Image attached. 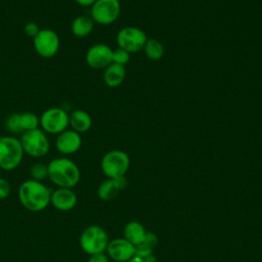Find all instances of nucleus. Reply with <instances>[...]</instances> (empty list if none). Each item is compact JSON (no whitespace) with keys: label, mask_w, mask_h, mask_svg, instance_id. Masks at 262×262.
Instances as JSON below:
<instances>
[{"label":"nucleus","mask_w":262,"mask_h":262,"mask_svg":"<svg viewBox=\"0 0 262 262\" xmlns=\"http://www.w3.org/2000/svg\"><path fill=\"white\" fill-rule=\"evenodd\" d=\"M51 191L41 181L29 179L18 188V199L24 208L31 212H40L50 205Z\"/></svg>","instance_id":"f257e3e1"},{"label":"nucleus","mask_w":262,"mask_h":262,"mask_svg":"<svg viewBox=\"0 0 262 262\" xmlns=\"http://www.w3.org/2000/svg\"><path fill=\"white\" fill-rule=\"evenodd\" d=\"M48 178L57 187L73 188L80 180V169L68 158H56L48 163Z\"/></svg>","instance_id":"f03ea898"},{"label":"nucleus","mask_w":262,"mask_h":262,"mask_svg":"<svg viewBox=\"0 0 262 262\" xmlns=\"http://www.w3.org/2000/svg\"><path fill=\"white\" fill-rule=\"evenodd\" d=\"M24 149L20 141L14 136L0 137V168L4 171L16 169L23 161Z\"/></svg>","instance_id":"7ed1b4c3"},{"label":"nucleus","mask_w":262,"mask_h":262,"mask_svg":"<svg viewBox=\"0 0 262 262\" xmlns=\"http://www.w3.org/2000/svg\"><path fill=\"white\" fill-rule=\"evenodd\" d=\"M79 244L81 249L89 256L103 253L108 244V236L102 227L98 225H90L82 231Z\"/></svg>","instance_id":"20e7f679"},{"label":"nucleus","mask_w":262,"mask_h":262,"mask_svg":"<svg viewBox=\"0 0 262 262\" xmlns=\"http://www.w3.org/2000/svg\"><path fill=\"white\" fill-rule=\"evenodd\" d=\"M19 141L24 152L33 158H42L46 156L50 148L49 139L41 128L21 133Z\"/></svg>","instance_id":"39448f33"},{"label":"nucleus","mask_w":262,"mask_h":262,"mask_svg":"<svg viewBox=\"0 0 262 262\" xmlns=\"http://www.w3.org/2000/svg\"><path fill=\"white\" fill-rule=\"evenodd\" d=\"M130 166L129 156L119 149L107 151L101 159L100 167L102 173L110 179L124 176Z\"/></svg>","instance_id":"423d86ee"},{"label":"nucleus","mask_w":262,"mask_h":262,"mask_svg":"<svg viewBox=\"0 0 262 262\" xmlns=\"http://www.w3.org/2000/svg\"><path fill=\"white\" fill-rule=\"evenodd\" d=\"M40 128L49 134H59L69 127V114L62 107H50L43 112Z\"/></svg>","instance_id":"0eeeda50"},{"label":"nucleus","mask_w":262,"mask_h":262,"mask_svg":"<svg viewBox=\"0 0 262 262\" xmlns=\"http://www.w3.org/2000/svg\"><path fill=\"white\" fill-rule=\"evenodd\" d=\"M90 8V16L93 21L102 26L115 23L121 12L119 0H96Z\"/></svg>","instance_id":"6e6552de"},{"label":"nucleus","mask_w":262,"mask_h":262,"mask_svg":"<svg viewBox=\"0 0 262 262\" xmlns=\"http://www.w3.org/2000/svg\"><path fill=\"white\" fill-rule=\"evenodd\" d=\"M116 40L120 48L125 49L129 53H134L143 49L147 41V37L139 28L125 27L118 32Z\"/></svg>","instance_id":"1a4fd4ad"},{"label":"nucleus","mask_w":262,"mask_h":262,"mask_svg":"<svg viewBox=\"0 0 262 262\" xmlns=\"http://www.w3.org/2000/svg\"><path fill=\"white\" fill-rule=\"evenodd\" d=\"M33 43L36 52L43 58L53 57L60 45L57 33L51 29H41L33 38Z\"/></svg>","instance_id":"9d476101"},{"label":"nucleus","mask_w":262,"mask_h":262,"mask_svg":"<svg viewBox=\"0 0 262 262\" xmlns=\"http://www.w3.org/2000/svg\"><path fill=\"white\" fill-rule=\"evenodd\" d=\"M85 60L92 69H105L113 62V49L103 43L94 44L87 50Z\"/></svg>","instance_id":"9b49d317"},{"label":"nucleus","mask_w":262,"mask_h":262,"mask_svg":"<svg viewBox=\"0 0 262 262\" xmlns=\"http://www.w3.org/2000/svg\"><path fill=\"white\" fill-rule=\"evenodd\" d=\"M82 146V137L80 133L67 129L61 133L57 134L55 139V147L56 149L64 156L73 155L77 152Z\"/></svg>","instance_id":"f8f14e48"},{"label":"nucleus","mask_w":262,"mask_h":262,"mask_svg":"<svg viewBox=\"0 0 262 262\" xmlns=\"http://www.w3.org/2000/svg\"><path fill=\"white\" fill-rule=\"evenodd\" d=\"M107 255L117 262H126L135 254V246L124 238H115L108 242L106 247Z\"/></svg>","instance_id":"ddd939ff"},{"label":"nucleus","mask_w":262,"mask_h":262,"mask_svg":"<svg viewBox=\"0 0 262 262\" xmlns=\"http://www.w3.org/2000/svg\"><path fill=\"white\" fill-rule=\"evenodd\" d=\"M77 194L72 188L58 187L51 191L50 204L58 211H70L77 205Z\"/></svg>","instance_id":"4468645a"},{"label":"nucleus","mask_w":262,"mask_h":262,"mask_svg":"<svg viewBox=\"0 0 262 262\" xmlns=\"http://www.w3.org/2000/svg\"><path fill=\"white\" fill-rule=\"evenodd\" d=\"M69 126L78 133L87 132L92 126L91 116L83 110H75L69 114Z\"/></svg>","instance_id":"2eb2a0df"},{"label":"nucleus","mask_w":262,"mask_h":262,"mask_svg":"<svg viewBox=\"0 0 262 262\" xmlns=\"http://www.w3.org/2000/svg\"><path fill=\"white\" fill-rule=\"evenodd\" d=\"M126 77V70L124 66L112 62L104 69L103 81L106 86L115 88L120 86Z\"/></svg>","instance_id":"dca6fc26"},{"label":"nucleus","mask_w":262,"mask_h":262,"mask_svg":"<svg viewBox=\"0 0 262 262\" xmlns=\"http://www.w3.org/2000/svg\"><path fill=\"white\" fill-rule=\"evenodd\" d=\"M94 28V21L91 16L79 15L74 18L71 25L72 33L80 38L88 36Z\"/></svg>","instance_id":"f3484780"},{"label":"nucleus","mask_w":262,"mask_h":262,"mask_svg":"<svg viewBox=\"0 0 262 262\" xmlns=\"http://www.w3.org/2000/svg\"><path fill=\"white\" fill-rule=\"evenodd\" d=\"M145 229L143 225L137 221H130L124 228V236L133 246L141 244L145 237Z\"/></svg>","instance_id":"a211bd4d"},{"label":"nucleus","mask_w":262,"mask_h":262,"mask_svg":"<svg viewBox=\"0 0 262 262\" xmlns=\"http://www.w3.org/2000/svg\"><path fill=\"white\" fill-rule=\"evenodd\" d=\"M120 187L114 179H107L100 183L97 189V195L103 201H111L117 196L120 191Z\"/></svg>","instance_id":"6ab92c4d"},{"label":"nucleus","mask_w":262,"mask_h":262,"mask_svg":"<svg viewBox=\"0 0 262 262\" xmlns=\"http://www.w3.org/2000/svg\"><path fill=\"white\" fill-rule=\"evenodd\" d=\"M143 50L146 57L150 60H159L164 55V46L157 39H147Z\"/></svg>","instance_id":"aec40b11"},{"label":"nucleus","mask_w":262,"mask_h":262,"mask_svg":"<svg viewBox=\"0 0 262 262\" xmlns=\"http://www.w3.org/2000/svg\"><path fill=\"white\" fill-rule=\"evenodd\" d=\"M19 121L23 129V133L26 131L34 130L40 128V120L39 117L32 112L19 113Z\"/></svg>","instance_id":"412c9836"},{"label":"nucleus","mask_w":262,"mask_h":262,"mask_svg":"<svg viewBox=\"0 0 262 262\" xmlns=\"http://www.w3.org/2000/svg\"><path fill=\"white\" fill-rule=\"evenodd\" d=\"M31 179L36 181H43L48 178V166L44 163H35L30 168Z\"/></svg>","instance_id":"4be33fe9"},{"label":"nucleus","mask_w":262,"mask_h":262,"mask_svg":"<svg viewBox=\"0 0 262 262\" xmlns=\"http://www.w3.org/2000/svg\"><path fill=\"white\" fill-rule=\"evenodd\" d=\"M6 130L12 134H21L23 129L19 121V113H13L9 115L5 120Z\"/></svg>","instance_id":"5701e85b"},{"label":"nucleus","mask_w":262,"mask_h":262,"mask_svg":"<svg viewBox=\"0 0 262 262\" xmlns=\"http://www.w3.org/2000/svg\"><path fill=\"white\" fill-rule=\"evenodd\" d=\"M130 60V53L125 49L118 47L117 49L113 50V62L117 64L124 66L127 64Z\"/></svg>","instance_id":"b1692460"},{"label":"nucleus","mask_w":262,"mask_h":262,"mask_svg":"<svg viewBox=\"0 0 262 262\" xmlns=\"http://www.w3.org/2000/svg\"><path fill=\"white\" fill-rule=\"evenodd\" d=\"M152 249L150 246H148L147 244L145 243H141L137 246H135V256H138V257H141V258H145L146 256L152 254Z\"/></svg>","instance_id":"393cba45"},{"label":"nucleus","mask_w":262,"mask_h":262,"mask_svg":"<svg viewBox=\"0 0 262 262\" xmlns=\"http://www.w3.org/2000/svg\"><path fill=\"white\" fill-rule=\"evenodd\" d=\"M10 192H11L10 183L5 178L0 177V200L7 199Z\"/></svg>","instance_id":"a878e982"},{"label":"nucleus","mask_w":262,"mask_h":262,"mask_svg":"<svg viewBox=\"0 0 262 262\" xmlns=\"http://www.w3.org/2000/svg\"><path fill=\"white\" fill-rule=\"evenodd\" d=\"M41 29L38 27V25L34 21H29L25 25L24 27V32L25 34L28 36V37H31V38H34L40 31Z\"/></svg>","instance_id":"bb28decb"},{"label":"nucleus","mask_w":262,"mask_h":262,"mask_svg":"<svg viewBox=\"0 0 262 262\" xmlns=\"http://www.w3.org/2000/svg\"><path fill=\"white\" fill-rule=\"evenodd\" d=\"M87 262H108V258L103 253H98L94 255H90Z\"/></svg>","instance_id":"cd10ccee"},{"label":"nucleus","mask_w":262,"mask_h":262,"mask_svg":"<svg viewBox=\"0 0 262 262\" xmlns=\"http://www.w3.org/2000/svg\"><path fill=\"white\" fill-rule=\"evenodd\" d=\"M143 243L147 244L148 246H150L151 248H155V246L157 245L158 243V237L155 233H150V232H146L145 234V237L143 239Z\"/></svg>","instance_id":"c85d7f7f"},{"label":"nucleus","mask_w":262,"mask_h":262,"mask_svg":"<svg viewBox=\"0 0 262 262\" xmlns=\"http://www.w3.org/2000/svg\"><path fill=\"white\" fill-rule=\"evenodd\" d=\"M80 6H83V7H91L95 2L96 0H75Z\"/></svg>","instance_id":"c756f323"},{"label":"nucleus","mask_w":262,"mask_h":262,"mask_svg":"<svg viewBox=\"0 0 262 262\" xmlns=\"http://www.w3.org/2000/svg\"><path fill=\"white\" fill-rule=\"evenodd\" d=\"M127 262H144V260H143V258L134 255V256H133L131 259H129Z\"/></svg>","instance_id":"7c9ffc66"},{"label":"nucleus","mask_w":262,"mask_h":262,"mask_svg":"<svg viewBox=\"0 0 262 262\" xmlns=\"http://www.w3.org/2000/svg\"><path fill=\"white\" fill-rule=\"evenodd\" d=\"M143 260H144V262H157V259L155 258V256L152 254L146 256L145 258H143Z\"/></svg>","instance_id":"2f4dec72"},{"label":"nucleus","mask_w":262,"mask_h":262,"mask_svg":"<svg viewBox=\"0 0 262 262\" xmlns=\"http://www.w3.org/2000/svg\"><path fill=\"white\" fill-rule=\"evenodd\" d=\"M0 174H1V168H0ZM1 177V176H0Z\"/></svg>","instance_id":"473e14b6"}]
</instances>
